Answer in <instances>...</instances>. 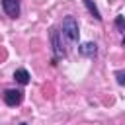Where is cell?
I'll return each instance as SVG.
<instances>
[{"instance_id":"6","label":"cell","mask_w":125,"mask_h":125,"mask_svg":"<svg viewBox=\"0 0 125 125\" xmlns=\"http://www.w3.org/2000/svg\"><path fill=\"white\" fill-rule=\"evenodd\" d=\"M14 80H16L18 84H21V86H25V84L29 82V72H27L25 68H18V70L14 72Z\"/></svg>"},{"instance_id":"3","label":"cell","mask_w":125,"mask_h":125,"mask_svg":"<svg viewBox=\"0 0 125 125\" xmlns=\"http://www.w3.org/2000/svg\"><path fill=\"white\" fill-rule=\"evenodd\" d=\"M21 100H23V92H21V90H6V92H4V104L10 105V107L20 105Z\"/></svg>"},{"instance_id":"11","label":"cell","mask_w":125,"mask_h":125,"mask_svg":"<svg viewBox=\"0 0 125 125\" xmlns=\"http://www.w3.org/2000/svg\"><path fill=\"white\" fill-rule=\"evenodd\" d=\"M20 125H27V123H20Z\"/></svg>"},{"instance_id":"8","label":"cell","mask_w":125,"mask_h":125,"mask_svg":"<svg viewBox=\"0 0 125 125\" xmlns=\"http://www.w3.org/2000/svg\"><path fill=\"white\" fill-rule=\"evenodd\" d=\"M115 80L119 86H125V70H115Z\"/></svg>"},{"instance_id":"10","label":"cell","mask_w":125,"mask_h":125,"mask_svg":"<svg viewBox=\"0 0 125 125\" xmlns=\"http://www.w3.org/2000/svg\"><path fill=\"white\" fill-rule=\"evenodd\" d=\"M123 47H125V37H123Z\"/></svg>"},{"instance_id":"1","label":"cell","mask_w":125,"mask_h":125,"mask_svg":"<svg viewBox=\"0 0 125 125\" xmlns=\"http://www.w3.org/2000/svg\"><path fill=\"white\" fill-rule=\"evenodd\" d=\"M61 35L68 41V43H76L78 41V35H80V29H78V21L74 16H66L61 23Z\"/></svg>"},{"instance_id":"2","label":"cell","mask_w":125,"mask_h":125,"mask_svg":"<svg viewBox=\"0 0 125 125\" xmlns=\"http://www.w3.org/2000/svg\"><path fill=\"white\" fill-rule=\"evenodd\" d=\"M51 45H53V64H57L59 59H64L66 57V49H64V43H62V35L59 29H51Z\"/></svg>"},{"instance_id":"9","label":"cell","mask_w":125,"mask_h":125,"mask_svg":"<svg viewBox=\"0 0 125 125\" xmlns=\"http://www.w3.org/2000/svg\"><path fill=\"white\" fill-rule=\"evenodd\" d=\"M115 27H117L119 31H125V18H123V16H117V18H115Z\"/></svg>"},{"instance_id":"4","label":"cell","mask_w":125,"mask_h":125,"mask_svg":"<svg viewBox=\"0 0 125 125\" xmlns=\"http://www.w3.org/2000/svg\"><path fill=\"white\" fill-rule=\"evenodd\" d=\"M78 53L82 57H86V59H94L98 55V45L94 41H84V43L78 45Z\"/></svg>"},{"instance_id":"5","label":"cell","mask_w":125,"mask_h":125,"mask_svg":"<svg viewBox=\"0 0 125 125\" xmlns=\"http://www.w3.org/2000/svg\"><path fill=\"white\" fill-rule=\"evenodd\" d=\"M2 8L12 20L20 16V0H2Z\"/></svg>"},{"instance_id":"7","label":"cell","mask_w":125,"mask_h":125,"mask_svg":"<svg viewBox=\"0 0 125 125\" xmlns=\"http://www.w3.org/2000/svg\"><path fill=\"white\" fill-rule=\"evenodd\" d=\"M84 6L88 8V12L94 16V20H98V21H102V16H100V10H98V6L94 4V0H84Z\"/></svg>"}]
</instances>
